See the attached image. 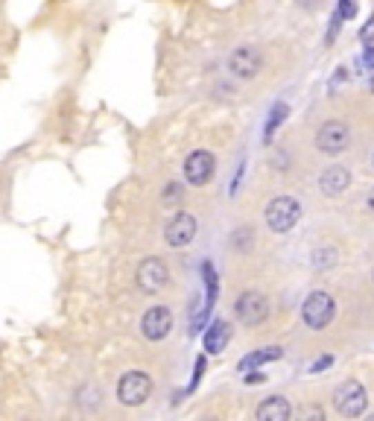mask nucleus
Segmentation results:
<instances>
[{
    "mask_svg": "<svg viewBox=\"0 0 374 421\" xmlns=\"http://www.w3.org/2000/svg\"><path fill=\"white\" fill-rule=\"evenodd\" d=\"M149 395H152V378L141 369L126 371L117 383V401L123 407H141L149 401Z\"/></svg>",
    "mask_w": 374,
    "mask_h": 421,
    "instance_id": "obj_1",
    "label": "nucleus"
},
{
    "mask_svg": "<svg viewBox=\"0 0 374 421\" xmlns=\"http://www.w3.org/2000/svg\"><path fill=\"white\" fill-rule=\"evenodd\" d=\"M333 313H336V302H333V295L325 293V290L310 293L307 299H304V304H302V319H304V325L313 328V331L328 328L331 319H333Z\"/></svg>",
    "mask_w": 374,
    "mask_h": 421,
    "instance_id": "obj_2",
    "label": "nucleus"
},
{
    "mask_svg": "<svg viewBox=\"0 0 374 421\" xmlns=\"http://www.w3.org/2000/svg\"><path fill=\"white\" fill-rule=\"evenodd\" d=\"M298 219H302V205L293 196H275L266 205V226L275 234H286Z\"/></svg>",
    "mask_w": 374,
    "mask_h": 421,
    "instance_id": "obj_3",
    "label": "nucleus"
},
{
    "mask_svg": "<svg viewBox=\"0 0 374 421\" xmlns=\"http://www.w3.org/2000/svg\"><path fill=\"white\" fill-rule=\"evenodd\" d=\"M333 407H336V413L345 415V418L363 415L366 407H368V395L363 389V383H357V380L339 383V389L333 392Z\"/></svg>",
    "mask_w": 374,
    "mask_h": 421,
    "instance_id": "obj_4",
    "label": "nucleus"
},
{
    "mask_svg": "<svg viewBox=\"0 0 374 421\" xmlns=\"http://www.w3.org/2000/svg\"><path fill=\"white\" fill-rule=\"evenodd\" d=\"M234 316L240 319L243 325L257 328L260 322H266V316H269V302H266V295L257 293V290H246L240 299H237V304H234Z\"/></svg>",
    "mask_w": 374,
    "mask_h": 421,
    "instance_id": "obj_5",
    "label": "nucleus"
},
{
    "mask_svg": "<svg viewBox=\"0 0 374 421\" xmlns=\"http://www.w3.org/2000/svg\"><path fill=\"white\" fill-rule=\"evenodd\" d=\"M170 284V269L161 257H144L138 266V287L149 295H155L161 290H167Z\"/></svg>",
    "mask_w": 374,
    "mask_h": 421,
    "instance_id": "obj_6",
    "label": "nucleus"
},
{
    "mask_svg": "<svg viewBox=\"0 0 374 421\" xmlns=\"http://www.w3.org/2000/svg\"><path fill=\"white\" fill-rule=\"evenodd\" d=\"M217 173V158L210 155L208 150H196L187 155L184 161V179L187 184H193V188H202V184H208L210 179H214Z\"/></svg>",
    "mask_w": 374,
    "mask_h": 421,
    "instance_id": "obj_7",
    "label": "nucleus"
},
{
    "mask_svg": "<svg viewBox=\"0 0 374 421\" xmlns=\"http://www.w3.org/2000/svg\"><path fill=\"white\" fill-rule=\"evenodd\" d=\"M348 144H351V132H348V126H345V123H339V120H331V123H325V126L316 132V146L325 155L345 153Z\"/></svg>",
    "mask_w": 374,
    "mask_h": 421,
    "instance_id": "obj_8",
    "label": "nucleus"
},
{
    "mask_svg": "<svg viewBox=\"0 0 374 421\" xmlns=\"http://www.w3.org/2000/svg\"><path fill=\"white\" fill-rule=\"evenodd\" d=\"M170 331H173V313H170V307H149V311L144 313L141 319V333L149 340V342H161L164 337H170Z\"/></svg>",
    "mask_w": 374,
    "mask_h": 421,
    "instance_id": "obj_9",
    "label": "nucleus"
},
{
    "mask_svg": "<svg viewBox=\"0 0 374 421\" xmlns=\"http://www.w3.org/2000/svg\"><path fill=\"white\" fill-rule=\"evenodd\" d=\"M196 228H199V226H196V217L187 214V210H181V214H176V217L167 222L164 240H167V246H173V249H184V246L193 243Z\"/></svg>",
    "mask_w": 374,
    "mask_h": 421,
    "instance_id": "obj_10",
    "label": "nucleus"
},
{
    "mask_svg": "<svg viewBox=\"0 0 374 421\" xmlns=\"http://www.w3.org/2000/svg\"><path fill=\"white\" fill-rule=\"evenodd\" d=\"M260 65H264V59L255 47H237V50L228 56V70L234 73L237 79H255L260 73Z\"/></svg>",
    "mask_w": 374,
    "mask_h": 421,
    "instance_id": "obj_11",
    "label": "nucleus"
},
{
    "mask_svg": "<svg viewBox=\"0 0 374 421\" xmlns=\"http://www.w3.org/2000/svg\"><path fill=\"white\" fill-rule=\"evenodd\" d=\"M351 184V173H348L345 167H328L325 173L319 176V188H322V193L325 196H339V193H345V188Z\"/></svg>",
    "mask_w": 374,
    "mask_h": 421,
    "instance_id": "obj_12",
    "label": "nucleus"
},
{
    "mask_svg": "<svg viewBox=\"0 0 374 421\" xmlns=\"http://www.w3.org/2000/svg\"><path fill=\"white\" fill-rule=\"evenodd\" d=\"M255 415L260 421H286L293 415V407L286 398H281V395H272V398H266L264 404L255 410Z\"/></svg>",
    "mask_w": 374,
    "mask_h": 421,
    "instance_id": "obj_13",
    "label": "nucleus"
},
{
    "mask_svg": "<svg viewBox=\"0 0 374 421\" xmlns=\"http://www.w3.org/2000/svg\"><path fill=\"white\" fill-rule=\"evenodd\" d=\"M228 340H231L228 322H214V325H210V331L205 333V351L208 354H219L228 345Z\"/></svg>",
    "mask_w": 374,
    "mask_h": 421,
    "instance_id": "obj_14",
    "label": "nucleus"
},
{
    "mask_svg": "<svg viewBox=\"0 0 374 421\" xmlns=\"http://www.w3.org/2000/svg\"><path fill=\"white\" fill-rule=\"evenodd\" d=\"M284 357V349H278V345H272V349H260L255 354H248L240 360V371L246 369H255V366H264V363H272V360H281Z\"/></svg>",
    "mask_w": 374,
    "mask_h": 421,
    "instance_id": "obj_15",
    "label": "nucleus"
},
{
    "mask_svg": "<svg viewBox=\"0 0 374 421\" xmlns=\"http://www.w3.org/2000/svg\"><path fill=\"white\" fill-rule=\"evenodd\" d=\"M286 115H290V108H286V103H275V108H272V115H269V123H266V132H264L266 144L272 141V135H275V129L286 120Z\"/></svg>",
    "mask_w": 374,
    "mask_h": 421,
    "instance_id": "obj_16",
    "label": "nucleus"
},
{
    "mask_svg": "<svg viewBox=\"0 0 374 421\" xmlns=\"http://www.w3.org/2000/svg\"><path fill=\"white\" fill-rule=\"evenodd\" d=\"M181 190L184 188H181L179 182H170L167 188H164V193H161V199H164V202H179L181 199Z\"/></svg>",
    "mask_w": 374,
    "mask_h": 421,
    "instance_id": "obj_17",
    "label": "nucleus"
},
{
    "mask_svg": "<svg viewBox=\"0 0 374 421\" xmlns=\"http://www.w3.org/2000/svg\"><path fill=\"white\" fill-rule=\"evenodd\" d=\"M97 407L99 404V389H91V386H85L82 389V407H85V410H88V407Z\"/></svg>",
    "mask_w": 374,
    "mask_h": 421,
    "instance_id": "obj_18",
    "label": "nucleus"
},
{
    "mask_svg": "<svg viewBox=\"0 0 374 421\" xmlns=\"http://www.w3.org/2000/svg\"><path fill=\"white\" fill-rule=\"evenodd\" d=\"M231 240H237V249H246V246L252 243V231H248V228H240V231H234Z\"/></svg>",
    "mask_w": 374,
    "mask_h": 421,
    "instance_id": "obj_19",
    "label": "nucleus"
},
{
    "mask_svg": "<svg viewBox=\"0 0 374 421\" xmlns=\"http://www.w3.org/2000/svg\"><path fill=\"white\" fill-rule=\"evenodd\" d=\"M354 12H357L354 0H339V9H336V15H339V18H354Z\"/></svg>",
    "mask_w": 374,
    "mask_h": 421,
    "instance_id": "obj_20",
    "label": "nucleus"
},
{
    "mask_svg": "<svg viewBox=\"0 0 374 421\" xmlns=\"http://www.w3.org/2000/svg\"><path fill=\"white\" fill-rule=\"evenodd\" d=\"M360 39H363L366 44H371V41H374V15L368 18V23H366V30H363V32H360Z\"/></svg>",
    "mask_w": 374,
    "mask_h": 421,
    "instance_id": "obj_21",
    "label": "nucleus"
},
{
    "mask_svg": "<svg viewBox=\"0 0 374 421\" xmlns=\"http://www.w3.org/2000/svg\"><path fill=\"white\" fill-rule=\"evenodd\" d=\"M322 415H325V413H322L319 407H304V410H302V418H322Z\"/></svg>",
    "mask_w": 374,
    "mask_h": 421,
    "instance_id": "obj_22",
    "label": "nucleus"
},
{
    "mask_svg": "<svg viewBox=\"0 0 374 421\" xmlns=\"http://www.w3.org/2000/svg\"><path fill=\"white\" fill-rule=\"evenodd\" d=\"M202 371H205V357H199V360H196V375H193V386L199 383V378H202Z\"/></svg>",
    "mask_w": 374,
    "mask_h": 421,
    "instance_id": "obj_23",
    "label": "nucleus"
},
{
    "mask_svg": "<svg viewBox=\"0 0 374 421\" xmlns=\"http://www.w3.org/2000/svg\"><path fill=\"white\" fill-rule=\"evenodd\" d=\"M328 366H331V357H322V360H316L310 369H313V371H322V369H328Z\"/></svg>",
    "mask_w": 374,
    "mask_h": 421,
    "instance_id": "obj_24",
    "label": "nucleus"
},
{
    "mask_svg": "<svg viewBox=\"0 0 374 421\" xmlns=\"http://www.w3.org/2000/svg\"><path fill=\"white\" fill-rule=\"evenodd\" d=\"M266 378L260 375V371H255V375H246V383H264Z\"/></svg>",
    "mask_w": 374,
    "mask_h": 421,
    "instance_id": "obj_25",
    "label": "nucleus"
},
{
    "mask_svg": "<svg viewBox=\"0 0 374 421\" xmlns=\"http://www.w3.org/2000/svg\"><path fill=\"white\" fill-rule=\"evenodd\" d=\"M363 61H366V65H371V68H374V47H366V56H363Z\"/></svg>",
    "mask_w": 374,
    "mask_h": 421,
    "instance_id": "obj_26",
    "label": "nucleus"
},
{
    "mask_svg": "<svg viewBox=\"0 0 374 421\" xmlns=\"http://www.w3.org/2000/svg\"><path fill=\"white\" fill-rule=\"evenodd\" d=\"M366 210H371V214H374V188H371L368 196H366Z\"/></svg>",
    "mask_w": 374,
    "mask_h": 421,
    "instance_id": "obj_27",
    "label": "nucleus"
},
{
    "mask_svg": "<svg viewBox=\"0 0 374 421\" xmlns=\"http://www.w3.org/2000/svg\"><path fill=\"white\" fill-rule=\"evenodd\" d=\"M298 3H302V6H304V9H313V6H316V3H319V0H298Z\"/></svg>",
    "mask_w": 374,
    "mask_h": 421,
    "instance_id": "obj_28",
    "label": "nucleus"
}]
</instances>
